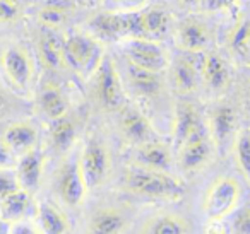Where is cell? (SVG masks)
Instances as JSON below:
<instances>
[{"instance_id": "7", "label": "cell", "mask_w": 250, "mask_h": 234, "mask_svg": "<svg viewBox=\"0 0 250 234\" xmlns=\"http://www.w3.org/2000/svg\"><path fill=\"white\" fill-rule=\"evenodd\" d=\"M0 63L4 69L7 79L11 80V84L19 91H26L29 87L33 80V60L29 57V53L26 52L22 46L12 45L7 46L0 57Z\"/></svg>"}, {"instance_id": "11", "label": "cell", "mask_w": 250, "mask_h": 234, "mask_svg": "<svg viewBox=\"0 0 250 234\" xmlns=\"http://www.w3.org/2000/svg\"><path fill=\"white\" fill-rule=\"evenodd\" d=\"M206 125L201 118L199 110L190 103H178L173 118V140L177 149L187 142L195 134L206 130Z\"/></svg>"}, {"instance_id": "41", "label": "cell", "mask_w": 250, "mask_h": 234, "mask_svg": "<svg viewBox=\"0 0 250 234\" xmlns=\"http://www.w3.org/2000/svg\"><path fill=\"white\" fill-rule=\"evenodd\" d=\"M4 104V93H2V87H0V106Z\"/></svg>"}, {"instance_id": "28", "label": "cell", "mask_w": 250, "mask_h": 234, "mask_svg": "<svg viewBox=\"0 0 250 234\" xmlns=\"http://www.w3.org/2000/svg\"><path fill=\"white\" fill-rule=\"evenodd\" d=\"M141 22H143V38L156 41L167 35L170 18L165 11L154 7L149 11H141Z\"/></svg>"}, {"instance_id": "38", "label": "cell", "mask_w": 250, "mask_h": 234, "mask_svg": "<svg viewBox=\"0 0 250 234\" xmlns=\"http://www.w3.org/2000/svg\"><path fill=\"white\" fill-rule=\"evenodd\" d=\"M146 2L147 0H117V4L125 9H137V7H141V5L146 4Z\"/></svg>"}, {"instance_id": "34", "label": "cell", "mask_w": 250, "mask_h": 234, "mask_svg": "<svg viewBox=\"0 0 250 234\" xmlns=\"http://www.w3.org/2000/svg\"><path fill=\"white\" fill-rule=\"evenodd\" d=\"M16 154L12 149L5 144L4 138H0V169H9L16 162Z\"/></svg>"}, {"instance_id": "6", "label": "cell", "mask_w": 250, "mask_h": 234, "mask_svg": "<svg viewBox=\"0 0 250 234\" xmlns=\"http://www.w3.org/2000/svg\"><path fill=\"white\" fill-rule=\"evenodd\" d=\"M79 162L87 190L96 188L106 181L108 175H110L111 159L103 142L96 140V138L87 140L83 149V154L79 156Z\"/></svg>"}, {"instance_id": "13", "label": "cell", "mask_w": 250, "mask_h": 234, "mask_svg": "<svg viewBox=\"0 0 250 234\" xmlns=\"http://www.w3.org/2000/svg\"><path fill=\"white\" fill-rule=\"evenodd\" d=\"M136 164L149 169H156V171L170 173L171 166H173V156H171V151L165 144L149 140L137 145Z\"/></svg>"}, {"instance_id": "8", "label": "cell", "mask_w": 250, "mask_h": 234, "mask_svg": "<svg viewBox=\"0 0 250 234\" xmlns=\"http://www.w3.org/2000/svg\"><path fill=\"white\" fill-rule=\"evenodd\" d=\"M125 53H127L129 63L139 67V69L160 74L168 67V58L165 55V50L153 39L132 38L127 43Z\"/></svg>"}, {"instance_id": "3", "label": "cell", "mask_w": 250, "mask_h": 234, "mask_svg": "<svg viewBox=\"0 0 250 234\" xmlns=\"http://www.w3.org/2000/svg\"><path fill=\"white\" fill-rule=\"evenodd\" d=\"M103 55L101 45L91 36L76 33L63 39L65 63L77 74H94Z\"/></svg>"}, {"instance_id": "2", "label": "cell", "mask_w": 250, "mask_h": 234, "mask_svg": "<svg viewBox=\"0 0 250 234\" xmlns=\"http://www.w3.org/2000/svg\"><path fill=\"white\" fill-rule=\"evenodd\" d=\"M242 186L233 176H219L209 185L202 200V212L209 220H223L238 207Z\"/></svg>"}, {"instance_id": "23", "label": "cell", "mask_w": 250, "mask_h": 234, "mask_svg": "<svg viewBox=\"0 0 250 234\" xmlns=\"http://www.w3.org/2000/svg\"><path fill=\"white\" fill-rule=\"evenodd\" d=\"M40 58L43 65L50 70H60L65 65V57H63V39L57 35L53 29L46 31L40 39Z\"/></svg>"}, {"instance_id": "9", "label": "cell", "mask_w": 250, "mask_h": 234, "mask_svg": "<svg viewBox=\"0 0 250 234\" xmlns=\"http://www.w3.org/2000/svg\"><path fill=\"white\" fill-rule=\"evenodd\" d=\"M59 195L69 207H77L83 203L87 193V185L84 179L83 169H81L79 156L69 161L62 168L59 176Z\"/></svg>"}, {"instance_id": "12", "label": "cell", "mask_w": 250, "mask_h": 234, "mask_svg": "<svg viewBox=\"0 0 250 234\" xmlns=\"http://www.w3.org/2000/svg\"><path fill=\"white\" fill-rule=\"evenodd\" d=\"M43 164H45V157L40 149L33 147L31 151L21 154L16 168V176L22 190L31 193L38 188L43 175Z\"/></svg>"}, {"instance_id": "39", "label": "cell", "mask_w": 250, "mask_h": 234, "mask_svg": "<svg viewBox=\"0 0 250 234\" xmlns=\"http://www.w3.org/2000/svg\"><path fill=\"white\" fill-rule=\"evenodd\" d=\"M11 226L12 224L9 222V220L0 217V234H11Z\"/></svg>"}, {"instance_id": "19", "label": "cell", "mask_w": 250, "mask_h": 234, "mask_svg": "<svg viewBox=\"0 0 250 234\" xmlns=\"http://www.w3.org/2000/svg\"><path fill=\"white\" fill-rule=\"evenodd\" d=\"M178 45L190 53L204 52L209 45V31L197 19H185L178 28Z\"/></svg>"}, {"instance_id": "1", "label": "cell", "mask_w": 250, "mask_h": 234, "mask_svg": "<svg viewBox=\"0 0 250 234\" xmlns=\"http://www.w3.org/2000/svg\"><path fill=\"white\" fill-rule=\"evenodd\" d=\"M124 185L129 192L136 195L149 196L160 200H175L184 198L185 185L178 178H175L168 171H156V169L144 168V166H132L125 171Z\"/></svg>"}, {"instance_id": "26", "label": "cell", "mask_w": 250, "mask_h": 234, "mask_svg": "<svg viewBox=\"0 0 250 234\" xmlns=\"http://www.w3.org/2000/svg\"><path fill=\"white\" fill-rule=\"evenodd\" d=\"M141 234H188V222L175 214H160L146 220Z\"/></svg>"}, {"instance_id": "22", "label": "cell", "mask_w": 250, "mask_h": 234, "mask_svg": "<svg viewBox=\"0 0 250 234\" xmlns=\"http://www.w3.org/2000/svg\"><path fill=\"white\" fill-rule=\"evenodd\" d=\"M38 104L43 115L48 117L52 121L65 117L67 111H69V101H67L65 94L62 93V89L55 84H45L43 86L38 98Z\"/></svg>"}, {"instance_id": "37", "label": "cell", "mask_w": 250, "mask_h": 234, "mask_svg": "<svg viewBox=\"0 0 250 234\" xmlns=\"http://www.w3.org/2000/svg\"><path fill=\"white\" fill-rule=\"evenodd\" d=\"M204 4L211 11H221V9H228L235 5V0H204Z\"/></svg>"}, {"instance_id": "15", "label": "cell", "mask_w": 250, "mask_h": 234, "mask_svg": "<svg viewBox=\"0 0 250 234\" xmlns=\"http://www.w3.org/2000/svg\"><path fill=\"white\" fill-rule=\"evenodd\" d=\"M201 76L212 93H225L229 86L228 63L216 53L204 55L201 62Z\"/></svg>"}, {"instance_id": "21", "label": "cell", "mask_w": 250, "mask_h": 234, "mask_svg": "<svg viewBox=\"0 0 250 234\" xmlns=\"http://www.w3.org/2000/svg\"><path fill=\"white\" fill-rule=\"evenodd\" d=\"M4 140L14 154H24L33 147H36L38 130L29 121H16L4 132Z\"/></svg>"}, {"instance_id": "20", "label": "cell", "mask_w": 250, "mask_h": 234, "mask_svg": "<svg viewBox=\"0 0 250 234\" xmlns=\"http://www.w3.org/2000/svg\"><path fill=\"white\" fill-rule=\"evenodd\" d=\"M36 227L42 234H67L70 224L59 207L43 202L36 209Z\"/></svg>"}, {"instance_id": "36", "label": "cell", "mask_w": 250, "mask_h": 234, "mask_svg": "<svg viewBox=\"0 0 250 234\" xmlns=\"http://www.w3.org/2000/svg\"><path fill=\"white\" fill-rule=\"evenodd\" d=\"M11 234H42L36 226L24 222V220H19V222H12L11 226Z\"/></svg>"}, {"instance_id": "30", "label": "cell", "mask_w": 250, "mask_h": 234, "mask_svg": "<svg viewBox=\"0 0 250 234\" xmlns=\"http://www.w3.org/2000/svg\"><path fill=\"white\" fill-rule=\"evenodd\" d=\"M229 48L243 62H250V21H240L229 36Z\"/></svg>"}, {"instance_id": "32", "label": "cell", "mask_w": 250, "mask_h": 234, "mask_svg": "<svg viewBox=\"0 0 250 234\" xmlns=\"http://www.w3.org/2000/svg\"><path fill=\"white\" fill-rule=\"evenodd\" d=\"M21 186H19L16 173L9 171V169H0V200L11 195V193H14Z\"/></svg>"}, {"instance_id": "18", "label": "cell", "mask_w": 250, "mask_h": 234, "mask_svg": "<svg viewBox=\"0 0 250 234\" xmlns=\"http://www.w3.org/2000/svg\"><path fill=\"white\" fill-rule=\"evenodd\" d=\"M125 227L127 219L124 214L113 207H104L91 215L87 234H124Z\"/></svg>"}, {"instance_id": "33", "label": "cell", "mask_w": 250, "mask_h": 234, "mask_svg": "<svg viewBox=\"0 0 250 234\" xmlns=\"http://www.w3.org/2000/svg\"><path fill=\"white\" fill-rule=\"evenodd\" d=\"M21 16V9L14 0H0V22H11Z\"/></svg>"}, {"instance_id": "4", "label": "cell", "mask_w": 250, "mask_h": 234, "mask_svg": "<svg viewBox=\"0 0 250 234\" xmlns=\"http://www.w3.org/2000/svg\"><path fill=\"white\" fill-rule=\"evenodd\" d=\"M94 94L100 104L108 111L122 110L125 104V94L115 62L103 55L100 65L94 70Z\"/></svg>"}, {"instance_id": "31", "label": "cell", "mask_w": 250, "mask_h": 234, "mask_svg": "<svg viewBox=\"0 0 250 234\" xmlns=\"http://www.w3.org/2000/svg\"><path fill=\"white\" fill-rule=\"evenodd\" d=\"M235 159L238 169L250 183V130H240L235 137Z\"/></svg>"}, {"instance_id": "42", "label": "cell", "mask_w": 250, "mask_h": 234, "mask_svg": "<svg viewBox=\"0 0 250 234\" xmlns=\"http://www.w3.org/2000/svg\"><path fill=\"white\" fill-rule=\"evenodd\" d=\"M87 2H93V0H87Z\"/></svg>"}, {"instance_id": "17", "label": "cell", "mask_w": 250, "mask_h": 234, "mask_svg": "<svg viewBox=\"0 0 250 234\" xmlns=\"http://www.w3.org/2000/svg\"><path fill=\"white\" fill-rule=\"evenodd\" d=\"M235 127H236V115L231 106L223 104V106H218L211 111L208 132L211 135L212 144H218V145L226 144L235 135Z\"/></svg>"}, {"instance_id": "25", "label": "cell", "mask_w": 250, "mask_h": 234, "mask_svg": "<svg viewBox=\"0 0 250 234\" xmlns=\"http://www.w3.org/2000/svg\"><path fill=\"white\" fill-rule=\"evenodd\" d=\"M129 82L130 87L136 91L139 96L144 98H154L161 93L163 89V80H161L160 74L151 72L146 69H139V67L129 65Z\"/></svg>"}, {"instance_id": "5", "label": "cell", "mask_w": 250, "mask_h": 234, "mask_svg": "<svg viewBox=\"0 0 250 234\" xmlns=\"http://www.w3.org/2000/svg\"><path fill=\"white\" fill-rule=\"evenodd\" d=\"M141 12H101L91 19L94 33L108 39H120L125 36L143 38Z\"/></svg>"}, {"instance_id": "29", "label": "cell", "mask_w": 250, "mask_h": 234, "mask_svg": "<svg viewBox=\"0 0 250 234\" xmlns=\"http://www.w3.org/2000/svg\"><path fill=\"white\" fill-rule=\"evenodd\" d=\"M50 142H52V147L57 152H65L74 145V142H76V127H74L72 120L67 118V115L52 121Z\"/></svg>"}, {"instance_id": "35", "label": "cell", "mask_w": 250, "mask_h": 234, "mask_svg": "<svg viewBox=\"0 0 250 234\" xmlns=\"http://www.w3.org/2000/svg\"><path fill=\"white\" fill-rule=\"evenodd\" d=\"M235 227L238 234H250V203L243 210H240V214L236 215Z\"/></svg>"}, {"instance_id": "27", "label": "cell", "mask_w": 250, "mask_h": 234, "mask_svg": "<svg viewBox=\"0 0 250 234\" xmlns=\"http://www.w3.org/2000/svg\"><path fill=\"white\" fill-rule=\"evenodd\" d=\"M70 14H72V4H69L67 0H52L40 9L36 19L45 28L57 29L62 24H65Z\"/></svg>"}, {"instance_id": "14", "label": "cell", "mask_w": 250, "mask_h": 234, "mask_svg": "<svg viewBox=\"0 0 250 234\" xmlns=\"http://www.w3.org/2000/svg\"><path fill=\"white\" fill-rule=\"evenodd\" d=\"M120 128L124 137L136 145L153 140V128L149 120L136 108L124 110V115L120 118Z\"/></svg>"}, {"instance_id": "10", "label": "cell", "mask_w": 250, "mask_h": 234, "mask_svg": "<svg viewBox=\"0 0 250 234\" xmlns=\"http://www.w3.org/2000/svg\"><path fill=\"white\" fill-rule=\"evenodd\" d=\"M177 151L178 164H180V168L184 171H197V169H201L212 154V140L208 128L195 134L187 142H184Z\"/></svg>"}, {"instance_id": "16", "label": "cell", "mask_w": 250, "mask_h": 234, "mask_svg": "<svg viewBox=\"0 0 250 234\" xmlns=\"http://www.w3.org/2000/svg\"><path fill=\"white\" fill-rule=\"evenodd\" d=\"M201 67H195L194 62L185 57H177L171 62L170 79L175 91L180 94H192L199 86Z\"/></svg>"}, {"instance_id": "40", "label": "cell", "mask_w": 250, "mask_h": 234, "mask_svg": "<svg viewBox=\"0 0 250 234\" xmlns=\"http://www.w3.org/2000/svg\"><path fill=\"white\" fill-rule=\"evenodd\" d=\"M178 2H182V4H185V5H197L201 0H178Z\"/></svg>"}, {"instance_id": "24", "label": "cell", "mask_w": 250, "mask_h": 234, "mask_svg": "<svg viewBox=\"0 0 250 234\" xmlns=\"http://www.w3.org/2000/svg\"><path fill=\"white\" fill-rule=\"evenodd\" d=\"M31 207V193L19 188L14 193L0 200V217L9 220L11 224L19 222L28 215Z\"/></svg>"}]
</instances>
